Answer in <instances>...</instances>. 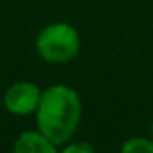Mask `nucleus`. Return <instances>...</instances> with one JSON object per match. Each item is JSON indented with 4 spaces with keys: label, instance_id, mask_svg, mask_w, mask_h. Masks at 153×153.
Masks as SVG:
<instances>
[{
    "label": "nucleus",
    "instance_id": "obj_4",
    "mask_svg": "<svg viewBox=\"0 0 153 153\" xmlns=\"http://www.w3.org/2000/svg\"><path fill=\"white\" fill-rule=\"evenodd\" d=\"M15 153H56L58 146L52 144L40 130H27L18 135L13 144Z\"/></svg>",
    "mask_w": 153,
    "mask_h": 153
},
{
    "label": "nucleus",
    "instance_id": "obj_7",
    "mask_svg": "<svg viewBox=\"0 0 153 153\" xmlns=\"http://www.w3.org/2000/svg\"><path fill=\"white\" fill-rule=\"evenodd\" d=\"M151 139H153V124H151Z\"/></svg>",
    "mask_w": 153,
    "mask_h": 153
},
{
    "label": "nucleus",
    "instance_id": "obj_6",
    "mask_svg": "<svg viewBox=\"0 0 153 153\" xmlns=\"http://www.w3.org/2000/svg\"><path fill=\"white\" fill-rule=\"evenodd\" d=\"M94 148L87 142H72V144H63V153H92Z\"/></svg>",
    "mask_w": 153,
    "mask_h": 153
},
{
    "label": "nucleus",
    "instance_id": "obj_3",
    "mask_svg": "<svg viewBox=\"0 0 153 153\" xmlns=\"http://www.w3.org/2000/svg\"><path fill=\"white\" fill-rule=\"evenodd\" d=\"M42 97V88L31 81H18L13 83L4 92V106L13 115H31L36 112L38 103Z\"/></svg>",
    "mask_w": 153,
    "mask_h": 153
},
{
    "label": "nucleus",
    "instance_id": "obj_5",
    "mask_svg": "<svg viewBox=\"0 0 153 153\" xmlns=\"http://www.w3.org/2000/svg\"><path fill=\"white\" fill-rule=\"evenodd\" d=\"M123 153H153V139L131 137L121 146Z\"/></svg>",
    "mask_w": 153,
    "mask_h": 153
},
{
    "label": "nucleus",
    "instance_id": "obj_1",
    "mask_svg": "<svg viewBox=\"0 0 153 153\" xmlns=\"http://www.w3.org/2000/svg\"><path fill=\"white\" fill-rule=\"evenodd\" d=\"M38 130L58 148L70 142L81 121L79 94L67 85H52L42 90L34 112Z\"/></svg>",
    "mask_w": 153,
    "mask_h": 153
},
{
    "label": "nucleus",
    "instance_id": "obj_2",
    "mask_svg": "<svg viewBox=\"0 0 153 153\" xmlns=\"http://www.w3.org/2000/svg\"><path fill=\"white\" fill-rule=\"evenodd\" d=\"M79 34L67 22L45 25L36 36V52L47 63H67L79 54Z\"/></svg>",
    "mask_w": 153,
    "mask_h": 153
}]
</instances>
